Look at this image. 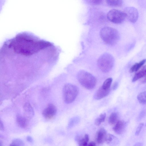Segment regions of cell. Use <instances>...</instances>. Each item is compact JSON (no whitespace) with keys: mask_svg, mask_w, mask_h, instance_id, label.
<instances>
[{"mask_svg":"<svg viewBox=\"0 0 146 146\" xmlns=\"http://www.w3.org/2000/svg\"><path fill=\"white\" fill-rule=\"evenodd\" d=\"M24 110L25 117L27 119L31 118L34 115L33 109L29 103H26L24 106Z\"/></svg>","mask_w":146,"mask_h":146,"instance_id":"12","label":"cell"},{"mask_svg":"<svg viewBox=\"0 0 146 146\" xmlns=\"http://www.w3.org/2000/svg\"><path fill=\"white\" fill-rule=\"evenodd\" d=\"M114 59L110 54L106 53L101 55L97 61L98 66L100 69L105 73L109 72L113 68Z\"/></svg>","mask_w":146,"mask_h":146,"instance_id":"4","label":"cell"},{"mask_svg":"<svg viewBox=\"0 0 146 146\" xmlns=\"http://www.w3.org/2000/svg\"><path fill=\"white\" fill-rule=\"evenodd\" d=\"M106 1L109 5L114 7H120L123 3V0H106Z\"/></svg>","mask_w":146,"mask_h":146,"instance_id":"16","label":"cell"},{"mask_svg":"<svg viewBox=\"0 0 146 146\" xmlns=\"http://www.w3.org/2000/svg\"></svg>","mask_w":146,"mask_h":146,"instance_id":"34","label":"cell"},{"mask_svg":"<svg viewBox=\"0 0 146 146\" xmlns=\"http://www.w3.org/2000/svg\"><path fill=\"white\" fill-rule=\"evenodd\" d=\"M137 99L139 102L141 104L146 103V91L141 92L137 96Z\"/></svg>","mask_w":146,"mask_h":146,"instance_id":"19","label":"cell"},{"mask_svg":"<svg viewBox=\"0 0 146 146\" xmlns=\"http://www.w3.org/2000/svg\"><path fill=\"white\" fill-rule=\"evenodd\" d=\"M27 140L28 141L30 142H32L33 141V138L30 136H28L27 137Z\"/></svg>","mask_w":146,"mask_h":146,"instance_id":"27","label":"cell"},{"mask_svg":"<svg viewBox=\"0 0 146 146\" xmlns=\"http://www.w3.org/2000/svg\"><path fill=\"white\" fill-rule=\"evenodd\" d=\"M105 141L108 144H116L118 141L117 138L112 134H107Z\"/></svg>","mask_w":146,"mask_h":146,"instance_id":"17","label":"cell"},{"mask_svg":"<svg viewBox=\"0 0 146 146\" xmlns=\"http://www.w3.org/2000/svg\"><path fill=\"white\" fill-rule=\"evenodd\" d=\"M118 114L116 112L112 113L110 116L109 118L108 122L110 125L115 124L118 121Z\"/></svg>","mask_w":146,"mask_h":146,"instance_id":"18","label":"cell"},{"mask_svg":"<svg viewBox=\"0 0 146 146\" xmlns=\"http://www.w3.org/2000/svg\"><path fill=\"white\" fill-rule=\"evenodd\" d=\"M88 146H96V143L92 141L89 143L88 145Z\"/></svg>","mask_w":146,"mask_h":146,"instance_id":"28","label":"cell"},{"mask_svg":"<svg viewBox=\"0 0 146 146\" xmlns=\"http://www.w3.org/2000/svg\"><path fill=\"white\" fill-rule=\"evenodd\" d=\"M143 83H146V78L145 79V80L143 81Z\"/></svg>","mask_w":146,"mask_h":146,"instance_id":"33","label":"cell"},{"mask_svg":"<svg viewBox=\"0 0 146 146\" xmlns=\"http://www.w3.org/2000/svg\"><path fill=\"white\" fill-rule=\"evenodd\" d=\"M146 75V65L144 66L141 70L135 74L132 80V82H135Z\"/></svg>","mask_w":146,"mask_h":146,"instance_id":"14","label":"cell"},{"mask_svg":"<svg viewBox=\"0 0 146 146\" xmlns=\"http://www.w3.org/2000/svg\"><path fill=\"white\" fill-rule=\"evenodd\" d=\"M107 17L110 21L115 24L122 23L126 18L124 12L115 9L110 11L107 13Z\"/></svg>","mask_w":146,"mask_h":146,"instance_id":"6","label":"cell"},{"mask_svg":"<svg viewBox=\"0 0 146 146\" xmlns=\"http://www.w3.org/2000/svg\"><path fill=\"white\" fill-rule=\"evenodd\" d=\"M77 140L79 146H86L88 145V142L89 140L88 135L86 134L84 137H81L78 136L77 138Z\"/></svg>","mask_w":146,"mask_h":146,"instance_id":"15","label":"cell"},{"mask_svg":"<svg viewBox=\"0 0 146 146\" xmlns=\"http://www.w3.org/2000/svg\"><path fill=\"white\" fill-rule=\"evenodd\" d=\"M127 123L123 120H118L113 128L114 131L117 134H122L125 130Z\"/></svg>","mask_w":146,"mask_h":146,"instance_id":"10","label":"cell"},{"mask_svg":"<svg viewBox=\"0 0 146 146\" xmlns=\"http://www.w3.org/2000/svg\"><path fill=\"white\" fill-rule=\"evenodd\" d=\"M117 86L118 84L117 83H115L113 86V90H115L117 88Z\"/></svg>","mask_w":146,"mask_h":146,"instance_id":"29","label":"cell"},{"mask_svg":"<svg viewBox=\"0 0 146 146\" xmlns=\"http://www.w3.org/2000/svg\"><path fill=\"white\" fill-rule=\"evenodd\" d=\"M77 76L78 80L81 84L88 89L93 88L96 85V80L95 78L87 71L84 70L80 71Z\"/></svg>","mask_w":146,"mask_h":146,"instance_id":"3","label":"cell"},{"mask_svg":"<svg viewBox=\"0 0 146 146\" xmlns=\"http://www.w3.org/2000/svg\"><path fill=\"white\" fill-rule=\"evenodd\" d=\"M146 59H144L141 60L139 63H136V65L135 72L137 71L145 63Z\"/></svg>","mask_w":146,"mask_h":146,"instance_id":"23","label":"cell"},{"mask_svg":"<svg viewBox=\"0 0 146 146\" xmlns=\"http://www.w3.org/2000/svg\"><path fill=\"white\" fill-rule=\"evenodd\" d=\"M145 114V112L144 111H142L140 115L139 116V118H142L144 115Z\"/></svg>","mask_w":146,"mask_h":146,"instance_id":"31","label":"cell"},{"mask_svg":"<svg viewBox=\"0 0 146 146\" xmlns=\"http://www.w3.org/2000/svg\"><path fill=\"white\" fill-rule=\"evenodd\" d=\"M112 79L111 78H107L104 82L102 87L106 90L110 89V87L112 83Z\"/></svg>","mask_w":146,"mask_h":146,"instance_id":"21","label":"cell"},{"mask_svg":"<svg viewBox=\"0 0 146 146\" xmlns=\"http://www.w3.org/2000/svg\"><path fill=\"white\" fill-rule=\"evenodd\" d=\"M135 146H142L143 145L142 144L140 143H137L134 145Z\"/></svg>","mask_w":146,"mask_h":146,"instance_id":"32","label":"cell"},{"mask_svg":"<svg viewBox=\"0 0 146 146\" xmlns=\"http://www.w3.org/2000/svg\"><path fill=\"white\" fill-rule=\"evenodd\" d=\"M17 122L19 126L21 128H25L28 125L27 119L25 117L18 115L17 117Z\"/></svg>","mask_w":146,"mask_h":146,"instance_id":"13","label":"cell"},{"mask_svg":"<svg viewBox=\"0 0 146 146\" xmlns=\"http://www.w3.org/2000/svg\"><path fill=\"white\" fill-rule=\"evenodd\" d=\"M106 117V114L104 113L101 114L99 117L97 118L95 120V123L97 126L99 125L102 122L105 120Z\"/></svg>","mask_w":146,"mask_h":146,"instance_id":"20","label":"cell"},{"mask_svg":"<svg viewBox=\"0 0 146 146\" xmlns=\"http://www.w3.org/2000/svg\"><path fill=\"white\" fill-rule=\"evenodd\" d=\"M100 35L102 40L110 45L116 44L120 38L118 31L114 28L109 27L102 28L100 31Z\"/></svg>","mask_w":146,"mask_h":146,"instance_id":"2","label":"cell"},{"mask_svg":"<svg viewBox=\"0 0 146 146\" xmlns=\"http://www.w3.org/2000/svg\"><path fill=\"white\" fill-rule=\"evenodd\" d=\"M4 129V127L3 122L1 121H0V129L3 130Z\"/></svg>","mask_w":146,"mask_h":146,"instance_id":"30","label":"cell"},{"mask_svg":"<svg viewBox=\"0 0 146 146\" xmlns=\"http://www.w3.org/2000/svg\"><path fill=\"white\" fill-rule=\"evenodd\" d=\"M124 12L126 18L131 23H134L137 21L139 13L135 7H127L124 9Z\"/></svg>","mask_w":146,"mask_h":146,"instance_id":"7","label":"cell"},{"mask_svg":"<svg viewBox=\"0 0 146 146\" xmlns=\"http://www.w3.org/2000/svg\"><path fill=\"white\" fill-rule=\"evenodd\" d=\"M90 2L94 5H99L100 4L103 0H89Z\"/></svg>","mask_w":146,"mask_h":146,"instance_id":"25","label":"cell"},{"mask_svg":"<svg viewBox=\"0 0 146 146\" xmlns=\"http://www.w3.org/2000/svg\"><path fill=\"white\" fill-rule=\"evenodd\" d=\"M105 129L101 128L97 132L96 135V140L98 144H102L105 141L107 136Z\"/></svg>","mask_w":146,"mask_h":146,"instance_id":"9","label":"cell"},{"mask_svg":"<svg viewBox=\"0 0 146 146\" xmlns=\"http://www.w3.org/2000/svg\"><path fill=\"white\" fill-rule=\"evenodd\" d=\"M56 111L55 106L52 104H49L43 111L42 114L46 119H50L55 116Z\"/></svg>","mask_w":146,"mask_h":146,"instance_id":"8","label":"cell"},{"mask_svg":"<svg viewBox=\"0 0 146 146\" xmlns=\"http://www.w3.org/2000/svg\"><path fill=\"white\" fill-rule=\"evenodd\" d=\"M110 92V89L106 90L101 86L95 93L94 96V98L96 100L101 99L107 96Z\"/></svg>","mask_w":146,"mask_h":146,"instance_id":"11","label":"cell"},{"mask_svg":"<svg viewBox=\"0 0 146 146\" xmlns=\"http://www.w3.org/2000/svg\"><path fill=\"white\" fill-rule=\"evenodd\" d=\"M143 123H140L136 129L135 135L136 136L138 135L140 133L143 126Z\"/></svg>","mask_w":146,"mask_h":146,"instance_id":"24","label":"cell"},{"mask_svg":"<svg viewBox=\"0 0 146 146\" xmlns=\"http://www.w3.org/2000/svg\"><path fill=\"white\" fill-rule=\"evenodd\" d=\"M59 53L52 42L32 33H19L6 40L1 48V77L25 79L44 77L56 64Z\"/></svg>","mask_w":146,"mask_h":146,"instance_id":"1","label":"cell"},{"mask_svg":"<svg viewBox=\"0 0 146 146\" xmlns=\"http://www.w3.org/2000/svg\"><path fill=\"white\" fill-rule=\"evenodd\" d=\"M136 65V64L135 63L131 67L129 71V72L130 73H132L134 71L135 72Z\"/></svg>","mask_w":146,"mask_h":146,"instance_id":"26","label":"cell"},{"mask_svg":"<svg viewBox=\"0 0 146 146\" xmlns=\"http://www.w3.org/2000/svg\"><path fill=\"white\" fill-rule=\"evenodd\" d=\"M63 92L64 101L68 104L72 102L75 100L78 95L79 90L75 85L68 83L64 85Z\"/></svg>","mask_w":146,"mask_h":146,"instance_id":"5","label":"cell"},{"mask_svg":"<svg viewBox=\"0 0 146 146\" xmlns=\"http://www.w3.org/2000/svg\"><path fill=\"white\" fill-rule=\"evenodd\" d=\"M24 143L23 141L21 139H14L11 144V146H23Z\"/></svg>","mask_w":146,"mask_h":146,"instance_id":"22","label":"cell"}]
</instances>
